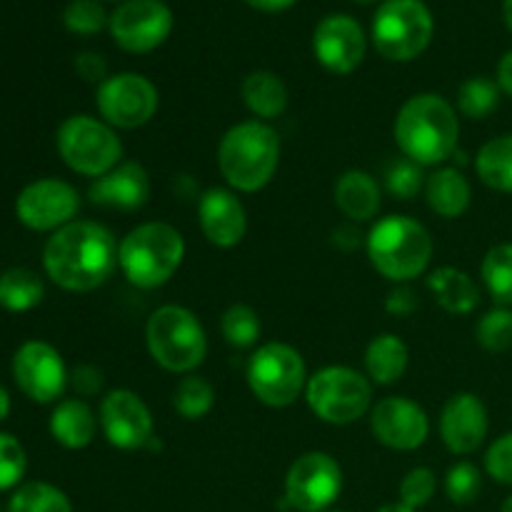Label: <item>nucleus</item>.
Here are the masks:
<instances>
[{"mask_svg":"<svg viewBox=\"0 0 512 512\" xmlns=\"http://www.w3.org/2000/svg\"><path fill=\"white\" fill-rule=\"evenodd\" d=\"M220 328L233 348H250L260 338V318L250 305H230L223 313Z\"/></svg>","mask_w":512,"mask_h":512,"instance_id":"nucleus-34","label":"nucleus"},{"mask_svg":"<svg viewBox=\"0 0 512 512\" xmlns=\"http://www.w3.org/2000/svg\"><path fill=\"white\" fill-rule=\"evenodd\" d=\"M198 218L203 235L218 248H233L245 238V230H248L243 203L223 188H210L200 198Z\"/></svg>","mask_w":512,"mask_h":512,"instance_id":"nucleus-20","label":"nucleus"},{"mask_svg":"<svg viewBox=\"0 0 512 512\" xmlns=\"http://www.w3.org/2000/svg\"><path fill=\"white\" fill-rule=\"evenodd\" d=\"M250 8L263 10V13H283V10L293 8L298 0H245Z\"/></svg>","mask_w":512,"mask_h":512,"instance_id":"nucleus-46","label":"nucleus"},{"mask_svg":"<svg viewBox=\"0 0 512 512\" xmlns=\"http://www.w3.org/2000/svg\"><path fill=\"white\" fill-rule=\"evenodd\" d=\"M118 240L113 230L90 220L55 230L43 250L48 278L70 293L100 288L118 268Z\"/></svg>","mask_w":512,"mask_h":512,"instance_id":"nucleus-1","label":"nucleus"},{"mask_svg":"<svg viewBox=\"0 0 512 512\" xmlns=\"http://www.w3.org/2000/svg\"><path fill=\"white\" fill-rule=\"evenodd\" d=\"M8 413H10V398H8V393H5V390L0 388V423H3V420L8 418Z\"/></svg>","mask_w":512,"mask_h":512,"instance_id":"nucleus-47","label":"nucleus"},{"mask_svg":"<svg viewBox=\"0 0 512 512\" xmlns=\"http://www.w3.org/2000/svg\"><path fill=\"white\" fill-rule=\"evenodd\" d=\"M45 285L38 273L25 268H10L0 275V308L10 313L33 310L43 300Z\"/></svg>","mask_w":512,"mask_h":512,"instance_id":"nucleus-29","label":"nucleus"},{"mask_svg":"<svg viewBox=\"0 0 512 512\" xmlns=\"http://www.w3.org/2000/svg\"><path fill=\"white\" fill-rule=\"evenodd\" d=\"M483 283L495 303L512 308V243H500L483 258Z\"/></svg>","mask_w":512,"mask_h":512,"instance_id":"nucleus-30","label":"nucleus"},{"mask_svg":"<svg viewBox=\"0 0 512 512\" xmlns=\"http://www.w3.org/2000/svg\"><path fill=\"white\" fill-rule=\"evenodd\" d=\"M90 203L103 208L138 210L150 198V178L140 163H118L90 185Z\"/></svg>","mask_w":512,"mask_h":512,"instance_id":"nucleus-21","label":"nucleus"},{"mask_svg":"<svg viewBox=\"0 0 512 512\" xmlns=\"http://www.w3.org/2000/svg\"><path fill=\"white\" fill-rule=\"evenodd\" d=\"M108 30L125 53H150L173 33V10L163 0H125L110 15Z\"/></svg>","mask_w":512,"mask_h":512,"instance_id":"nucleus-11","label":"nucleus"},{"mask_svg":"<svg viewBox=\"0 0 512 512\" xmlns=\"http://www.w3.org/2000/svg\"><path fill=\"white\" fill-rule=\"evenodd\" d=\"M75 70H78V75L83 80H88V83H103V80H108V63H105L103 55L98 53H80L78 58H75Z\"/></svg>","mask_w":512,"mask_h":512,"instance_id":"nucleus-42","label":"nucleus"},{"mask_svg":"<svg viewBox=\"0 0 512 512\" xmlns=\"http://www.w3.org/2000/svg\"><path fill=\"white\" fill-rule=\"evenodd\" d=\"M310 410L323 423L350 425L363 418L373 400V385L358 370L330 365L318 370L305 385Z\"/></svg>","mask_w":512,"mask_h":512,"instance_id":"nucleus-9","label":"nucleus"},{"mask_svg":"<svg viewBox=\"0 0 512 512\" xmlns=\"http://www.w3.org/2000/svg\"><path fill=\"white\" fill-rule=\"evenodd\" d=\"M175 410L183 415L185 420H200L213 410L215 405V390L213 385L198 375H188L175 388Z\"/></svg>","mask_w":512,"mask_h":512,"instance_id":"nucleus-33","label":"nucleus"},{"mask_svg":"<svg viewBox=\"0 0 512 512\" xmlns=\"http://www.w3.org/2000/svg\"><path fill=\"white\" fill-rule=\"evenodd\" d=\"M428 288L435 300L453 315H468L478 308L480 290L468 273L458 268H438L430 273Z\"/></svg>","mask_w":512,"mask_h":512,"instance_id":"nucleus-25","label":"nucleus"},{"mask_svg":"<svg viewBox=\"0 0 512 512\" xmlns=\"http://www.w3.org/2000/svg\"><path fill=\"white\" fill-rule=\"evenodd\" d=\"M485 470L493 480L512 485V433L500 435L485 455Z\"/></svg>","mask_w":512,"mask_h":512,"instance_id":"nucleus-41","label":"nucleus"},{"mask_svg":"<svg viewBox=\"0 0 512 512\" xmlns=\"http://www.w3.org/2000/svg\"><path fill=\"white\" fill-rule=\"evenodd\" d=\"M13 378L18 388L35 403H53L68 385L63 358L58 350L40 340L20 345L13 358Z\"/></svg>","mask_w":512,"mask_h":512,"instance_id":"nucleus-15","label":"nucleus"},{"mask_svg":"<svg viewBox=\"0 0 512 512\" xmlns=\"http://www.w3.org/2000/svg\"><path fill=\"white\" fill-rule=\"evenodd\" d=\"M433 13L423 0H385L373 18V45L383 58L408 63L433 40Z\"/></svg>","mask_w":512,"mask_h":512,"instance_id":"nucleus-7","label":"nucleus"},{"mask_svg":"<svg viewBox=\"0 0 512 512\" xmlns=\"http://www.w3.org/2000/svg\"><path fill=\"white\" fill-rule=\"evenodd\" d=\"M343 490V470L328 453H305L285 475V503L300 512H323Z\"/></svg>","mask_w":512,"mask_h":512,"instance_id":"nucleus-13","label":"nucleus"},{"mask_svg":"<svg viewBox=\"0 0 512 512\" xmlns=\"http://www.w3.org/2000/svg\"><path fill=\"white\" fill-rule=\"evenodd\" d=\"M470 183L458 168L435 170L425 180V198L440 218H460L470 205Z\"/></svg>","mask_w":512,"mask_h":512,"instance_id":"nucleus-24","label":"nucleus"},{"mask_svg":"<svg viewBox=\"0 0 512 512\" xmlns=\"http://www.w3.org/2000/svg\"><path fill=\"white\" fill-rule=\"evenodd\" d=\"M498 85L512 98V50H508L498 63Z\"/></svg>","mask_w":512,"mask_h":512,"instance_id":"nucleus-45","label":"nucleus"},{"mask_svg":"<svg viewBox=\"0 0 512 512\" xmlns=\"http://www.w3.org/2000/svg\"><path fill=\"white\" fill-rule=\"evenodd\" d=\"M108 15L98 0H73L65 8L63 23L75 35H95L108 25Z\"/></svg>","mask_w":512,"mask_h":512,"instance_id":"nucleus-37","label":"nucleus"},{"mask_svg":"<svg viewBox=\"0 0 512 512\" xmlns=\"http://www.w3.org/2000/svg\"><path fill=\"white\" fill-rule=\"evenodd\" d=\"M370 428L385 448L408 453V450H418L428 440L430 420L413 400L385 398L370 413Z\"/></svg>","mask_w":512,"mask_h":512,"instance_id":"nucleus-18","label":"nucleus"},{"mask_svg":"<svg viewBox=\"0 0 512 512\" xmlns=\"http://www.w3.org/2000/svg\"><path fill=\"white\" fill-rule=\"evenodd\" d=\"M148 350L160 368L170 373H190L208 353V338L200 320L180 305H163L145 325Z\"/></svg>","mask_w":512,"mask_h":512,"instance_id":"nucleus-6","label":"nucleus"},{"mask_svg":"<svg viewBox=\"0 0 512 512\" xmlns=\"http://www.w3.org/2000/svg\"><path fill=\"white\" fill-rule=\"evenodd\" d=\"M418 308V300H415V293L410 288H398L393 290V293L388 295V300H385V310L393 315H400V318H408V315H413V310Z\"/></svg>","mask_w":512,"mask_h":512,"instance_id":"nucleus-44","label":"nucleus"},{"mask_svg":"<svg viewBox=\"0 0 512 512\" xmlns=\"http://www.w3.org/2000/svg\"><path fill=\"white\" fill-rule=\"evenodd\" d=\"M303 355L285 343H268L255 350L248 365V385L260 403L288 408L308 383Z\"/></svg>","mask_w":512,"mask_h":512,"instance_id":"nucleus-10","label":"nucleus"},{"mask_svg":"<svg viewBox=\"0 0 512 512\" xmlns=\"http://www.w3.org/2000/svg\"><path fill=\"white\" fill-rule=\"evenodd\" d=\"M475 338L483 345L488 353H505L512 348V310L510 308H495L480 318L478 328H475Z\"/></svg>","mask_w":512,"mask_h":512,"instance_id":"nucleus-35","label":"nucleus"},{"mask_svg":"<svg viewBox=\"0 0 512 512\" xmlns=\"http://www.w3.org/2000/svg\"><path fill=\"white\" fill-rule=\"evenodd\" d=\"M98 430V420L83 400H63L50 415V433L63 448L80 450L88 448Z\"/></svg>","mask_w":512,"mask_h":512,"instance_id":"nucleus-23","label":"nucleus"},{"mask_svg":"<svg viewBox=\"0 0 512 512\" xmlns=\"http://www.w3.org/2000/svg\"><path fill=\"white\" fill-rule=\"evenodd\" d=\"M73 388L78 390L80 395H95L103 388V373L93 365H80V368L73 370Z\"/></svg>","mask_w":512,"mask_h":512,"instance_id":"nucleus-43","label":"nucleus"},{"mask_svg":"<svg viewBox=\"0 0 512 512\" xmlns=\"http://www.w3.org/2000/svg\"><path fill=\"white\" fill-rule=\"evenodd\" d=\"M488 425V410L473 393L453 395L440 415V435L455 455L475 453L485 443Z\"/></svg>","mask_w":512,"mask_h":512,"instance_id":"nucleus-19","label":"nucleus"},{"mask_svg":"<svg viewBox=\"0 0 512 512\" xmlns=\"http://www.w3.org/2000/svg\"><path fill=\"white\" fill-rule=\"evenodd\" d=\"M185 258L183 235L168 223H145L130 230L118 248L125 278L145 290L160 288L178 273Z\"/></svg>","mask_w":512,"mask_h":512,"instance_id":"nucleus-5","label":"nucleus"},{"mask_svg":"<svg viewBox=\"0 0 512 512\" xmlns=\"http://www.w3.org/2000/svg\"><path fill=\"white\" fill-rule=\"evenodd\" d=\"M158 88L145 75H110L98 85L95 105L110 128L133 130L148 123L158 110Z\"/></svg>","mask_w":512,"mask_h":512,"instance_id":"nucleus-12","label":"nucleus"},{"mask_svg":"<svg viewBox=\"0 0 512 512\" xmlns=\"http://www.w3.org/2000/svg\"><path fill=\"white\" fill-rule=\"evenodd\" d=\"M113 3H125V0H113Z\"/></svg>","mask_w":512,"mask_h":512,"instance_id":"nucleus-52","label":"nucleus"},{"mask_svg":"<svg viewBox=\"0 0 512 512\" xmlns=\"http://www.w3.org/2000/svg\"><path fill=\"white\" fill-rule=\"evenodd\" d=\"M503 18H505V25H508L512 33V0H503Z\"/></svg>","mask_w":512,"mask_h":512,"instance_id":"nucleus-48","label":"nucleus"},{"mask_svg":"<svg viewBox=\"0 0 512 512\" xmlns=\"http://www.w3.org/2000/svg\"><path fill=\"white\" fill-rule=\"evenodd\" d=\"M435 488H438V480H435V473L428 468H415L410 470L408 475L400 483V503L408 505V508L418 510L423 505L430 503V498L435 495Z\"/></svg>","mask_w":512,"mask_h":512,"instance_id":"nucleus-40","label":"nucleus"},{"mask_svg":"<svg viewBox=\"0 0 512 512\" xmlns=\"http://www.w3.org/2000/svg\"><path fill=\"white\" fill-rule=\"evenodd\" d=\"M483 478L473 463H458L445 475V493L455 505H470L480 495Z\"/></svg>","mask_w":512,"mask_h":512,"instance_id":"nucleus-38","label":"nucleus"},{"mask_svg":"<svg viewBox=\"0 0 512 512\" xmlns=\"http://www.w3.org/2000/svg\"><path fill=\"white\" fill-rule=\"evenodd\" d=\"M28 470L25 450L13 435L0 433V490H10L23 480Z\"/></svg>","mask_w":512,"mask_h":512,"instance_id":"nucleus-39","label":"nucleus"},{"mask_svg":"<svg viewBox=\"0 0 512 512\" xmlns=\"http://www.w3.org/2000/svg\"><path fill=\"white\" fill-rule=\"evenodd\" d=\"M240 93H243V100L250 113L258 115V118L273 120L278 115H283L285 108H288V88L270 70H255V73H250L243 80Z\"/></svg>","mask_w":512,"mask_h":512,"instance_id":"nucleus-27","label":"nucleus"},{"mask_svg":"<svg viewBox=\"0 0 512 512\" xmlns=\"http://www.w3.org/2000/svg\"><path fill=\"white\" fill-rule=\"evenodd\" d=\"M353 3H360V5H373V3H378V0H353Z\"/></svg>","mask_w":512,"mask_h":512,"instance_id":"nucleus-51","label":"nucleus"},{"mask_svg":"<svg viewBox=\"0 0 512 512\" xmlns=\"http://www.w3.org/2000/svg\"><path fill=\"white\" fill-rule=\"evenodd\" d=\"M378 512H415V510L408 508V505H403V503H395V505H385V508H380Z\"/></svg>","mask_w":512,"mask_h":512,"instance_id":"nucleus-49","label":"nucleus"},{"mask_svg":"<svg viewBox=\"0 0 512 512\" xmlns=\"http://www.w3.org/2000/svg\"><path fill=\"white\" fill-rule=\"evenodd\" d=\"M423 183V165L413 163L410 158H395L393 163L385 168V185H388L390 193L400 200H410L413 195H418Z\"/></svg>","mask_w":512,"mask_h":512,"instance_id":"nucleus-36","label":"nucleus"},{"mask_svg":"<svg viewBox=\"0 0 512 512\" xmlns=\"http://www.w3.org/2000/svg\"><path fill=\"white\" fill-rule=\"evenodd\" d=\"M80 198L73 185L58 178H43L25 185L15 200V215L30 230H60L73 223Z\"/></svg>","mask_w":512,"mask_h":512,"instance_id":"nucleus-14","label":"nucleus"},{"mask_svg":"<svg viewBox=\"0 0 512 512\" xmlns=\"http://www.w3.org/2000/svg\"><path fill=\"white\" fill-rule=\"evenodd\" d=\"M475 170L488 188L512 193V133L485 143L475 160Z\"/></svg>","mask_w":512,"mask_h":512,"instance_id":"nucleus-28","label":"nucleus"},{"mask_svg":"<svg viewBox=\"0 0 512 512\" xmlns=\"http://www.w3.org/2000/svg\"><path fill=\"white\" fill-rule=\"evenodd\" d=\"M500 85L488 78H470L458 90V108L465 118L483 120L498 108Z\"/></svg>","mask_w":512,"mask_h":512,"instance_id":"nucleus-32","label":"nucleus"},{"mask_svg":"<svg viewBox=\"0 0 512 512\" xmlns=\"http://www.w3.org/2000/svg\"><path fill=\"white\" fill-rule=\"evenodd\" d=\"M58 153L70 170L100 178L120 163L123 143L108 123L90 115H70L58 128Z\"/></svg>","mask_w":512,"mask_h":512,"instance_id":"nucleus-8","label":"nucleus"},{"mask_svg":"<svg viewBox=\"0 0 512 512\" xmlns=\"http://www.w3.org/2000/svg\"><path fill=\"white\" fill-rule=\"evenodd\" d=\"M368 258L383 278L408 283L425 273L433 258V238L418 220L388 215L368 235Z\"/></svg>","mask_w":512,"mask_h":512,"instance_id":"nucleus-4","label":"nucleus"},{"mask_svg":"<svg viewBox=\"0 0 512 512\" xmlns=\"http://www.w3.org/2000/svg\"><path fill=\"white\" fill-rule=\"evenodd\" d=\"M500 512H512V495H510L508 500H505V503H503V510H500Z\"/></svg>","mask_w":512,"mask_h":512,"instance_id":"nucleus-50","label":"nucleus"},{"mask_svg":"<svg viewBox=\"0 0 512 512\" xmlns=\"http://www.w3.org/2000/svg\"><path fill=\"white\" fill-rule=\"evenodd\" d=\"M280 160V138L270 125L245 120L233 125L218 145V168L240 193L263 190L273 180Z\"/></svg>","mask_w":512,"mask_h":512,"instance_id":"nucleus-3","label":"nucleus"},{"mask_svg":"<svg viewBox=\"0 0 512 512\" xmlns=\"http://www.w3.org/2000/svg\"><path fill=\"white\" fill-rule=\"evenodd\" d=\"M365 40L363 28L350 15H328L315 25L313 53L325 70L335 75H348L363 63Z\"/></svg>","mask_w":512,"mask_h":512,"instance_id":"nucleus-17","label":"nucleus"},{"mask_svg":"<svg viewBox=\"0 0 512 512\" xmlns=\"http://www.w3.org/2000/svg\"><path fill=\"white\" fill-rule=\"evenodd\" d=\"M460 123L455 108L435 93L413 95L395 118V140L405 158L438 165L458 148Z\"/></svg>","mask_w":512,"mask_h":512,"instance_id":"nucleus-2","label":"nucleus"},{"mask_svg":"<svg viewBox=\"0 0 512 512\" xmlns=\"http://www.w3.org/2000/svg\"><path fill=\"white\" fill-rule=\"evenodd\" d=\"M408 358V345L398 335L383 333L370 340L368 350H365V368H368L373 383L393 385L408 370Z\"/></svg>","mask_w":512,"mask_h":512,"instance_id":"nucleus-26","label":"nucleus"},{"mask_svg":"<svg viewBox=\"0 0 512 512\" xmlns=\"http://www.w3.org/2000/svg\"><path fill=\"white\" fill-rule=\"evenodd\" d=\"M8 512H73L68 495L48 483H25L10 498Z\"/></svg>","mask_w":512,"mask_h":512,"instance_id":"nucleus-31","label":"nucleus"},{"mask_svg":"<svg viewBox=\"0 0 512 512\" xmlns=\"http://www.w3.org/2000/svg\"><path fill=\"white\" fill-rule=\"evenodd\" d=\"M335 205L355 223L375 218L380 210V185L365 170H348L335 183Z\"/></svg>","mask_w":512,"mask_h":512,"instance_id":"nucleus-22","label":"nucleus"},{"mask_svg":"<svg viewBox=\"0 0 512 512\" xmlns=\"http://www.w3.org/2000/svg\"><path fill=\"white\" fill-rule=\"evenodd\" d=\"M100 428L113 448H148L153 435V415L148 405L130 390H110L100 403Z\"/></svg>","mask_w":512,"mask_h":512,"instance_id":"nucleus-16","label":"nucleus"}]
</instances>
